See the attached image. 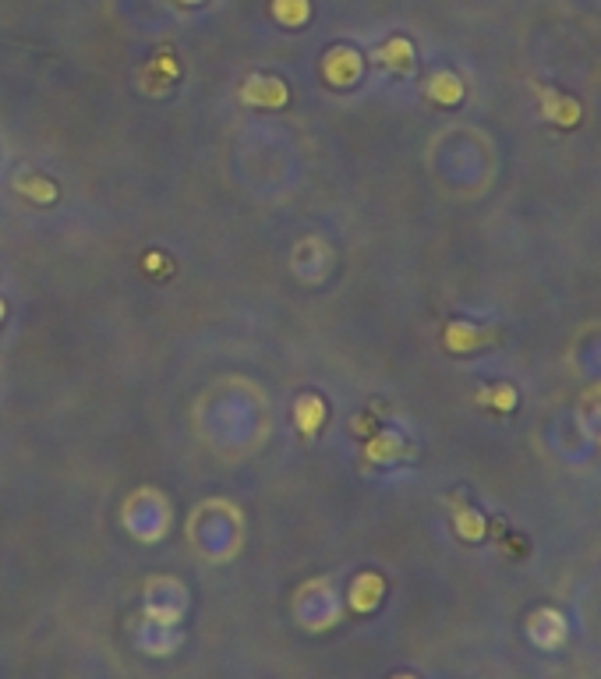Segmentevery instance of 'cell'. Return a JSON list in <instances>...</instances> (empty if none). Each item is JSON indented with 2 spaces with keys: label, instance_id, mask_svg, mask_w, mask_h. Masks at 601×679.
Returning a JSON list of instances; mask_svg holds the SVG:
<instances>
[{
  "label": "cell",
  "instance_id": "1",
  "mask_svg": "<svg viewBox=\"0 0 601 679\" xmlns=\"http://www.w3.org/2000/svg\"><path fill=\"white\" fill-rule=\"evenodd\" d=\"M527 634H531V641H535L538 648H556V644H563V637H566V623H563V616H559L556 609H538V613L527 620Z\"/></svg>",
  "mask_w": 601,
  "mask_h": 679
}]
</instances>
